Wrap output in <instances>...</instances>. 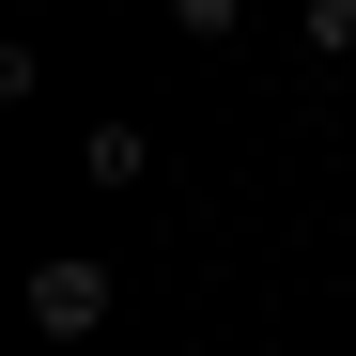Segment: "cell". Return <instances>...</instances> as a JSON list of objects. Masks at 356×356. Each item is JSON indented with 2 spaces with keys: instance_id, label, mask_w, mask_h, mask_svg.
Segmentation results:
<instances>
[{
  "instance_id": "cell-1",
  "label": "cell",
  "mask_w": 356,
  "mask_h": 356,
  "mask_svg": "<svg viewBox=\"0 0 356 356\" xmlns=\"http://www.w3.org/2000/svg\"><path fill=\"white\" fill-rule=\"evenodd\" d=\"M108 325V264L63 248V264H31V341H93Z\"/></svg>"
},
{
  "instance_id": "cell-3",
  "label": "cell",
  "mask_w": 356,
  "mask_h": 356,
  "mask_svg": "<svg viewBox=\"0 0 356 356\" xmlns=\"http://www.w3.org/2000/svg\"><path fill=\"white\" fill-rule=\"evenodd\" d=\"M170 31H202V47H232V31H248V0H170Z\"/></svg>"
},
{
  "instance_id": "cell-4",
  "label": "cell",
  "mask_w": 356,
  "mask_h": 356,
  "mask_svg": "<svg viewBox=\"0 0 356 356\" xmlns=\"http://www.w3.org/2000/svg\"><path fill=\"white\" fill-rule=\"evenodd\" d=\"M294 31H310L325 63H356V0H310V16H294Z\"/></svg>"
},
{
  "instance_id": "cell-2",
  "label": "cell",
  "mask_w": 356,
  "mask_h": 356,
  "mask_svg": "<svg viewBox=\"0 0 356 356\" xmlns=\"http://www.w3.org/2000/svg\"><path fill=\"white\" fill-rule=\"evenodd\" d=\"M78 170H93V186H140L155 140H140V124H93V140H78Z\"/></svg>"
}]
</instances>
